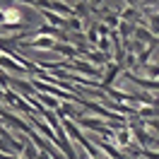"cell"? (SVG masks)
I'll return each mask as SVG.
<instances>
[{
    "mask_svg": "<svg viewBox=\"0 0 159 159\" xmlns=\"http://www.w3.org/2000/svg\"><path fill=\"white\" fill-rule=\"evenodd\" d=\"M5 17H7L10 22H17V20H20V12H17V10H7V12H5Z\"/></svg>",
    "mask_w": 159,
    "mask_h": 159,
    "instance_id": "obj_1",
    "label": "cell"
}]
</instances>
